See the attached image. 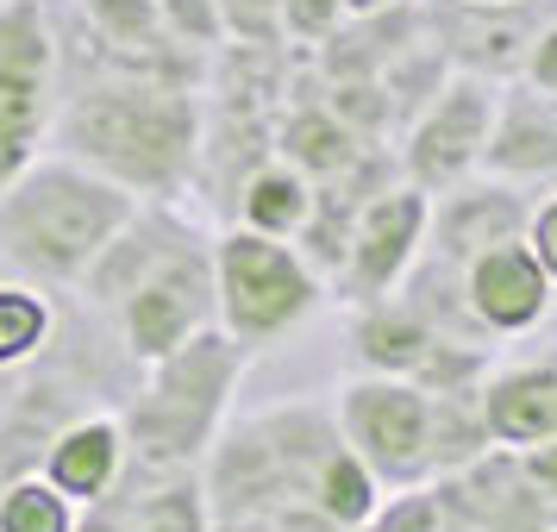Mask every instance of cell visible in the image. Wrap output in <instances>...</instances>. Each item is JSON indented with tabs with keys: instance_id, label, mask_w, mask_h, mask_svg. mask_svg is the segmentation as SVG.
<instances>
[{
	"instance_id": "obj_23",
	"label": "cell",
	"mask_w": 557,
	"mask_h": 532,
	"mask_svg": "<svg viewBox=\"0 0 557 532\" xmlns=\"http://www.w3.org/2000/svg\"><path fill=\"white\" fill-rule=\"evenodd\" d=\"M57 338V307L45 282H0V370L45 357Z\"/></svg>"
},
{
	"instance_id": "obj_21",
	"label": "cell",
	"mask_w": 557,
	"mask_h": 532,
	"mask_svg": "<svg viewBox=\"0 0 557 532\" xmlns=\"http://www.w3.org/2000/svg\"><path fill=\"white\" fill-rule=\"evenodd\" d=\"M126 532H213V502H207L201 470L176 477H126Z\"/></svg>"
},
{
	"instance_id": "obj_36",
	"label": "cell",
	"mask_w": 557,
	"mask_h": 532,
	"mask_svg": "<svg viewBox=\"0 0 557 532\" xmlns=\"http://www.w3.org/2000/svg\"><path fill=\"white\" fill-rule=\"evenodd\" d=\"M495 532H557V520H513V527H495Z\"/></svg>"
},
{
	"instance_id": "obj_10",
	"label": "cell",
	"mask_w": 557,
	"mask_h": 532,
	"mask_svg": "<svg viewBox=\"0 0 557 532\" xmlns=\"http://www.w3.org/2000/svg\"><path fill=\"white\" fill-rule=\"evenodd\" d=\"M120 338L138 363H157L176 345H188L195 332L220 326V288H213V245L182 238L176 251L157 263L151 276L120 301Z\"/></svg>"
},
{
	"instance_id": "obj_8",
	"label": "cell",
	"mask_w": 557,
	"mask_h": 532,
	"mask_svg": "<svg viewBox=\"0 0 557 532\" xmlns=\"http://www.w3.org/2000/svg\"><path fill=\"white\" fill-rule=\"evenodd\" d=\"M495 107H502L495 76H476V70L445 76L401 138V176L420 182L426 195H445L457 182L482 176V157L495 138Z\"/></svg>"
},
{
	"instance_id": "obj_24",
	"label": "cell",
	"mask_w": 557,
	"mask_h": 532,
	"mask_svg": "<svg viewBox=\"0 0 557 532\" xmlns=\"http://www.w3.org/2000/svg\"><path fill=\"white\" fill-rule=\"evenodd\" d=\"M307 502H320L338 527L351 532V527H363V520L388 502V488H382V477L351 451V445H338V451L320 463V477H313V488H307Z\"/></svg>"
},
{
	"instance_id": "obj_35",
	"label": "cell",
	"mask_w": 557,
	"mask_h": 532,
	"mask_svg": "<svg viewBox=\"0 0 557 532\" xmlns=\"http://www.w3.org/2000/svg\"><path fill=\"white\" fill-rule=\"evenodd\" d=\"M351 7V20H370V13H395L401 0H345Z\"/></svg>"
},
{
	"instance_id": "obj_29",
	"label": "cell",
	"mask_w": 557,
	"mask_h": 532,
	"mask_svg": "<svg viewBox=\"0 0 557 532\" xmlns=\"http://www.w3.org/2000/svg\"><path fill=\"white\" fill-rule=\"evenodd\" d=\"M232 45H288L282 38V0H220Z\"/></svg>"
},
{
	"instance_id": "obj_19",
	"label": "cell",
	"mask_w": 557,
	"mask_h": 532,
	"mask_svg": "<svg viewBox=\"0 0 557 532\" xmlns=\"http://www.w3.org/2000/svg\"><path fill=\"white\" fill-rule=\"evenodd\" d=\"M432 345H438V332L401 295L357 307V326H351L357 370H370V376H420V363L432 357Z\"/></svg>"
},
{
	"instance_id": "obj_16",
	"label": "cell",
	"mask_w": 557,
	"mask_h": 532,
	"mask_svg": "<svg viewBox=\"0 0 557 532\" xmlns=\"http://www.w3.org/2000/svg\"><path fill=\"white\" fill-rule=\"evenodd\" d=\"M182 238H195V226L176 213V201H138V213H132L126 226L113 232V245L95 257V270H88L76 288H82L95 307L120 313V301H126L132 288L151 276L163 257L176 251Z\"/></svg>"
},
{
	"instance_id": "obj_22",
	"label": "cell",
	"mask_w": 557,
	"mask_h": 532,
	"mask_svg": "<svg viewBox=\"0 0 557 532\" xmlns=\"http://www.w3.org/2000/svg\"><path fill=\"white\" fill-rule=\"evenodd\" d=\"M495 445L488 413H482V388H457V395H432V482L476 463Z\"/></svg>"
},
{
	"instance_id": "obj_7",
	"label": "cell",
	"mask_w": 557,
	"mask_h": 532,
	"mask_svg": "<svg viewBox=\"0 0 557 532\" xmlns=\"http://www.w3.org/2000/svg\"><path fill=\"white\" fill-rule=\"evenodd\" d=\"M338 432L382 488H420L432 482V395L413 376H351L338 388Z\"/></svg>"
},
{
	"instance_id": "obj_26",
	"label": "cell",
	"mask_w": 557,
	"mask_h": 532,
	"mask_svg": "<svg viewBox=\"0 0 557 532\" xmlns=\"http://www.w3.org/2000/svg\"><path fill=\"white\" fill-rule=\"evenodd\" d=\"M163 7V26H170V38H176L182 51H220V45H232L226 32V13H220V0H157Z\"/></svg>"
},
{
	"instance_id": "obj_34",
	"label": "cell",
	"mask_w": 557,
	"mask_h": 532,
	"mask_svg": "<svg viewBox=\"0 0 557 532\" xmlns=\"http://www.w3.org/2000/svg\"><path fill=\"white\" fill-rule=\"evenodd\" d=\"M213 532H276L270 514H238V520H213Z\"/></svg>"
},
{
	"instance_id": "obj_37",
	"label": "cell",
	"mask_w": 557,
	"mask_h": 532,
	"mask_svg": "<svg viewBox=\"0 0 557 532\" xmlns=\"http://www.w3.org/2000/svg\"><path fill=\"white\" fill-rule=\"evenodd\" d=\"M470 7H520V0H470Z\"/></svg>"
},
{
	"instance_id": "obj_15",
	"label": "cell",
	"mask_w": 557,
	"mask_h": 532,
	"mask_svg": "<svg viewBox=\"0 0 557 532\" xmlns=\"http://www.w3.org/2000/svg\"><path fill=\"white\" fill-rule=\"evenodd\" d=\"M482 176L502 182H557V95L527 76L502 82V107H495V138L482 157Z\"/></svg>"
},
{
	"instance_id": "obj_13",
	"label": "cell",
	"mask_w": 557,
	"mask_h": 532,
	"mask_svg": "<svg viewBox=\"0 0 557 532\" xmlns=\"http://www.w3.org/2000/svg\"><path fill=\"white\" fill-rule=\"evenodd\" d=\"M527 220H532L527 188L502 176H470L445 195H432V245L451 263H470V257H482L488 245H507V238H527Z\"/></svg>"
},
{
	"instance_id": "obj_11",
	"label": "cell",
	"mask_w": 557,
	"mask_h": 532,
	"mask_svg": "<svg viewBox=\"0 0 557 532\" xmlns=\"http://www.w3.org/2000/svg\"><path fill=\"white\" fill-rule=\"evenodd\" d=\"M432 495L445 507V532H495L513 527V520H557V507L527 482L513 445H488L476 463L432 482Z\"/></svg>"
},
{
	"instance_id": "obj_6",
	"label": "cell",
	"mask_w": 557,
	"mask_h": 532,
	"mask_svg": "<svg viewBox=\"0 0 557 532\" xmlns=\"http://www.w3.org/2000/svg\"><path fill=\"white\" fill-rule=\"evenodd\" d=\"M63 107V45L45 0H0V188L45 157Z\"/></svg>"
},
{
	"instance_id": "obj_1",
	"label": "cell",
	"mask_w": 557,
	"mask_h": 532,
	"mask_svg": "<svg viewBox=\"0 0 557 532\" xmlns=\"http://www.w3.org/2000/svg\"><path fill=\"white\" fill-rule=\"evenodd\" d=\"M57 145L82 157L88 170L113 176L138 201H182L201 176L207 126L188 82L138 76V70H101L57 107Z\"/></svg>"
},
{
	"instance_id": "obj_2",
	"label": "cell",
	"mask_w": 557,
	"mask_h": 532,
	"mask_svg": "<svg viewBox=\"0 0 557 532\" xmlns=\"http://www.w3.org/2000/svg\"><path fill=\"white\" fill-rule=\"evenodd\" d=\"M132 213L138 195L82 157H38L0 188V257L45 288H76Z\"/></svg>"
},
{
	"instance_id": "obj_14",
	"label": "cell",
	"mask_w": 557,
	"mask_h": 532,
	"mask_svg": "<svg viewBox=\"0 0 557 532\" xmlns=\"http://www.w3.org/2000/svg\"><path fill=\"white\" fill-rule=\"evenodd\" d=\"M45 477L70 495L76 507H95L107 495H120L132 477V438L120 413H88L82 407L76 420H63L57 438L45 445Z\"/></svg>"
},
{
	"instance_id": "obj_4",
	"label": "cell",
	"mask_w": 557,
	"mask_h": 532,
	"mask_svg": "<svg viewBox=\"0 0 557 532\" xmlns=\"http://www.w3.org/2000/svg\"><path fill=\"white\" fill-rule=\"evenodd\" d=\"M345 445L338 432V407L320 401H282L245 420H226L201 463L213 520H238V514H276V507L301 502L320 463Z\"/></svg>"
},
{
	"instance_id": "obj_25",
	"label": "cell",
	"mask_w": 557,
	"mask_h": 532,
	"mask_svg": "<svg viewBox=\"0 0 557 532\" xmlns=\"http://www.w3.org/2000/svg\"><path fill=\"white\" fill-rule=\"evenodd\" d=\"M82 507L57 488L45 470L0 488V532H76Z\"/></svg>"
},
{
	"instance_id": "obj_5",
	"label": "cell",
	"mask_w": 557,
	"mask_h": 532,
	"mask_svg": "<svg viewBox=\"0 0 557 532\" xmlns=\"http://www.w3.org/2000/svg\"><path fill=\"white\" fill-rule=\"evenodd\" d=\"M213 288H220V326L251 357L276 351L326 301V276L295 238H270L238 220L213 238Z\"/></svg>"
},
{
	"instance_id": "obj_3",
	"label": "cell",
	"mask_w": 557,
	"mask_h": 532,
	"mask_svg": "<svg viewBox=\"0 0 557 532\" xmlns=\"http://www.w3.org/2000/svg\"><path fill=\"white\" fill-rule=\"evenodd\" d=\"M251 351L226 326L195 332L170 357L145 363V382L126 401V438H132V477H176L201 470L213 438L226 432L232 395L245 382Z\"/></svg>"
},
{
	"instance_id": "obj_9",
	"label": "cell",
	"mask_w": 557,
	"mask_h": 532,
	"mask_svg": "<svg viewBox=\"0 0 557 532\" xmlns=\"http://www.w3.org/2000/svg\"><path fill=\"white\" fill-rule=\"evenodd\" d=\"M432 245V195L420 182H388L382 195L357 207L351 220V238H345V257L332 270V288L345 307H370V301H388L413 263L426 257Z\"/></svg>"
},
{
	"instance_id": "obj_28",
	"label": "cell",
	"mask_w": 557,
	"mask_h": 532,
	"mask_svg": "<svg viewBox=\"0 0 557 532\" xmlns=\"http://www.w3.org/2000/svg\"><path fill=\"white\" fill-rule=\"evenodd\" d=\"M345 20H351L345 0H282V38H288V45L326 51L332 38L345 32Z\"/></svg>"
},
{
	"instance_id": "obj_17",
	"label": "cell",
	"mask_w": 557,
	"mask_h": 532,
	"mask_svg": "<svg viewBox=\"0 0 557 532\" xmlns=\"http://www.w3.org/2000/svg\"><path fill=\"white\" fill-rule=\"evenodd\" d=\"M482 413L495 445H539L557 438V357H527V363H495L482 382Z\"/></svg>"
},
{
	"instance_id": "obj_33",
	"label": "cell",
	"mask_w": 557,
	"mask_h": 532,
	"mask_svg": "<svg viewBox=\"0 0 557 532\" xmlns=\"http://www.w3.org/2000/svg\"><path fill=\"white\" fill-rule=\"evenodd\" d=\"M76 532H126V495H107V502L82 507Z\"/></svg>"
},
{
	"instance_id": "obj_20",
	"label": "cell",
	"mask_w": 557,
	"mask_h": 532,
	"mask_svg": "<svg viewBox=\"0 0 557 532\" xmlns=\"http://www.w3.org/2000/svg\"><path fill=\"white\" fill-rule=\"evenodd\" d=\"M363 151H370L363 132H357L332 101H307V107H295V113H282V126H276V157H288V163L307 170L313 182L345 176Z\"/></svg>"
},
{
	"instance_id": "obj_30",
	"label": "cell",
	"mask_w": 557,
	"mask_h": 532,
	"mask_svg": "<svg viewBox=\"0 0 557 532\" xmlns=\"http://www.w3.org/2000/svg\"><path fill=\"white\" fill-rule=\"evenodd\" d=\"M527 245L539 251V263H545V270H552V282H557V188H552V195H539V201H532Z\"/></svg>"
},
{
	"instance_id": "obj_12",
	"label": "cell",
	"mask_w": 557,
	"mask_h": 532,
	"mask_svg": "<svg viewBox=\"0 0 557 532\" xmlns=\"http://www.w3.org/2000/svg\"><path fill=\"white\" fill-rule=\"evenodd\" d=\"M463 288H470V307H476L488 338H520V332L545 326V313L557 301L552 270L539 263L527 238H507V245H488L482 257H470Z\"/></svg>"
},
{
	"instance_id": "obj_32",
	"label": "cell",
	"mask_w": 557,
	"mask_h": 532,
	"mask_svg": "<svg viewBox=\"0 0 557 532\" xmlns=\"http://www.w3.org/2000/svg\"><path fill=\"white\" fill-rule=\"evenodd\" d=\"M270 520H276V532H345V527L326 514V507L307 502V495H301V502H288V507H276Z\"/></svg>"
},
{
	"instance_id": "obj_18",
	"label": "cell",
	"mask_w": 557,
	"mask_h": 532,
	"mask_svg": "<svg viewBox=\"0 0 557 532\" xmlns=\"http://www.w3.org/2000/svg\"><path fill=\"white\" fill-rule=\"evenodd\" d=\"M313 207H320V182L276 151L263 157V163H251V176L238 182V195H232L238 226L270 232V238H301L307 220H313Z\"/></svg>"
},
{
	"instance_id": "obj_27",
	"label": "cell",
	"mask_w": 557,
	"mask_h": 532,
	"mask_svg": "<svg viewBox=\"0 0 557 532\" xmlns=\"http://www.w3.org/2000/svg\"><path fill=\"white\" fill-rule=\"evenodd\" d=\"M351 532H445V507H438V495H432V482L395 488V495Z\"/></svg>"
},
{
	"instance_id": "obj_31",
	"label": "cell",
	"mask_w": 557,
	"mask_h": 532,
	"mask_svg": "<svg viewBox=\"0 0 557 532\" xmlns=\"http://www.w3.org/2000/svg\"><path fill=\"white\" fill-rule=\"evenodd\" d=\"M520 470H527V482L545 495V502L557 507V438H539V445H520Z\"/></svg>"
}]
</instances>
